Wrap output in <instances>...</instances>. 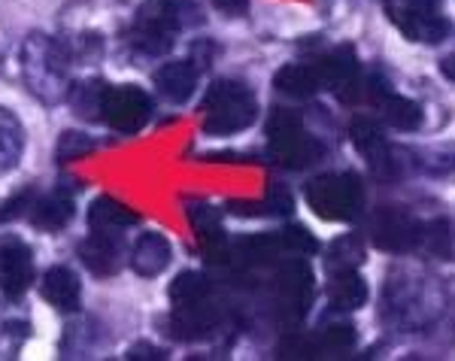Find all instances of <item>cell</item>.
<instances>
[{"mask_svg": "<svg viewBox=\"0 0 455 361\" xmlns=\"http://www.w3.org/2000/svg\"><path fill=\"white\" fill-rule=\"evenodd\" d=\"M70 55L61 40L31 34L21 46V83L40 103H61L70 94Z\"/></svg>", "mask_w": 455, "mask_h": 361, "instance_id": "cell-1", "label": "cell"}, {"mask_svg": "<svg viewBox=\"0 0 455 361\" xmlns=\"http://www.w3.org/2000/svg\"><path fill=\"white\" fill-rule=\"evenodd\" d=\"M124 12V0H76L68 6L64 25V49L73 58H98L104 52L109 28L119 25Z\"/></svg>", "mask_w": 455, "mask_h": 361, "instance_id": "cell-2", "label": "cell"}, {"mask_svg": "<svg viewBox=\"0 0 455 361\" xmlns=\"http://www.w3.org/2000/svg\"><path fill=\"white\" fill-rule=\"evenodd\" d=\"M259 116V103L246 85L234 79H219L204 98V128L210 134H237Z\"/></svg>", "mask_w": 455, "mask_h": 361, "instance_id": "cell-3", "label": "cell"}, {"mask_svg": "<svg viewBox=\"0 0 455 361\" xmlns=\"http://www.w3.org/2000/svg\"><path fill=\"white\" fill-rule=\"evenodd\" d=\"M182 4L180 0H152L143 6L140 16L128 28V46L137 55H164L173 46V36L182 28Z\"/></svg>", "mask_w": 455, "mask_h": 361, "instance_id": "cell-4", "label": "cell"}, {"mask_svg": "<svg viewBox=\"0 0 455 361\" xmlns=\"http://www.w3.org/2000/svg\"><path fill=\"white\" fill-rule=\"evenodd\" d=\"M307 204L319 219H328V222H349V219L358 216L362 210V189H358V180L349 173H325L315 176V180L307 186Z\"/></svg>", "mask_w": 455, "mask_h": 361, "instance_id": "cell-5", "label": "cell"}, {"mask_svg": "<svg viewBox=\"0 0 455 361\" xmlns=\"http://www.w3.org/2000/svg\"><path fill=\"white\" fill-rule=\"evenodd\" d=\"M386 12L403 36L416 43H440L450 34V21L443 16L440 0H386Z\"/></svg>", "mask_w": 455, "mask_h": 361, "instance_id": "cell-6", "label": "cell"}, {"mask_svg": "<svg viewBox=\"0 0 455 361\" xmlns=\"http://www.w3.org/2000/svg\"><path fill=\"white\" fill-rule=\"evenodd\" d=\"M104 119L116 134H137L152 119V98L137 85H113L104 94Z\"/></svg>", "mask_w": 455, "mask_h": 361, "instance_id": "cell-7", "label": "cell"}, {"mask_svg": "<svg viewBox=\"0 0 455 361\" xmlns=\"http://www.w3.org/2000/svg\"><path fill=\"white\" fill-rule=\"evenodd\" d=\"M34 279V255L31 246L16 237L0 243V292L6 298H21Z\"/></svg>", "mask_w": 455, "mask_h": 361, "instance_id": "cell-8", "label": "cell"}, {"mask_svg": "<svg viewBox=\"0 0 455 361\" xmlns=\"http://www.w3.org/2000/svg\"><path fill=\"white\" fill-rule=\"evenodd\" d=\"M122 234L109 231H92L79 243V258L94 277H113L122 268Z\"/></svg>", "mask_w": 455, "mask_h": 361, "instance_id": "cell-9", "label": "cell"}, {"mask_svg": "<svg viewBox=\"0 0 455 361\" xmlns=\"http://www.w3.org/2000/svg\"><path fill=\"white\" fill-rule=\"evenodd\" d=\"M28 216H31V225L40 228V231H61L68 228L73 219V191L58 186L49 195H43L40 201H31L28 206Z\"/></svg>", "mask_w": 455, "mask_h": 361, "instance_id": "cell-10", "label": "cell"}, {"mask_svg": "<svg viewBox=\"0 0 455 361\" xmlns=\"http://www.w3.org/2000/svg\"><path fill=\"white\" fill-rule=\"evenodd\" d=\"M171 258H173L171 240H167L164 234L149 231L134 243V249H131V268H134V274L152 279V277L164 274Z\"/></svg>", "mask_w": 455, "mask_h": 361, "instance_id": "cell-11", "label": "cell"}, {"mask_svg": "<svg viewBox=\"0 0 455 361\" xmlns=\"http://www.w3.org/2000/svg\"><path fill=\"white\" fill-rule=\"evenodd\" d=\"M212 328H216V313L207 307V301H201V304L173 307L171 334L176 341H201V337L212 334Z\"/></svg>", "mask_w": 455, "mask_h": 361, "instance_id": "cell-12", "label": "cell"}, {"mask_svg": "<svg viewBox=\"0 0 455 361\" xmlns=\"http://www.w3.org/2000/svg\"><path fill=\"white\" fill-rule=\"evenodd\" d=\"M156 88L171 103H186L197 88V68L192 61H167L156 73Z\"/></svg>", "mask_w": 455, "mask_h": 361, "instance_id": "cell-13", "label": "cell"}, {"mask_svg": "<svg viewBox=\"0 0 455 361\" xmlns=\"http://www.w3.org/2000/svg\"><path fill=\"white\" fill-rule=\"evenodd\" d=\"M43 298H46L58 313H73V309L79 307V298H83L79 277L73 274L70 268H52L43 277Z\"/></svg>", "mask_w": 455, "mask_h": 361, "instance_id": "cell-14", "label": "cell"}, {"mask_svg": "<svg viewBox=\"0 0 455 361\" xmlns=\"http://www.w3.org/2000/svg\"><path fill=\"white\" fill-rule=\"evenodd\" d=\"M274 85L280 88L285 98L304 100V98H313L325 83H322L319 64H285V68L276 73Z\"/></svg>", "mask_w": 455, "mask_h": 361, "instance_id": "cell-15", "label": "cell"}, {"mask_svg": "<svg viewBox=\"0 0 455 361\" xmlns=\"http://www.w3.org/2000/svg\"><path fill=\"white\" fill-rule=\"evenodd\" d=\"M419 240V225L410 222L401 213H386L377 225V246L379 249H392V253H401V249H410Z\"/></svg>", "mask_w": 455, "mask_h": 361, "instance_id": "cell-16", "label": "cell"}, {"mask_svg": "<svg viewBox=\"0 0 455 361\" xmlns=\"http://www.w3.org/2000/svg\"><path fill=\"white\" fill-rule=\"evenodd\" d=\"M137 222V216L128 210L124 204H119L116 197H98L88 210V225L92 231H109V234H122L124 228H131Z\"/></svg>", "mask_w": 455, "mask_h": 361, "instance_id": "cell-17", "label": "cell"}, {"mask_svg": "<svg viewBox=\"0 0 455 361\" xmlns=\"http://www.w3.org/2000/svg\"><path fill=\"white\" fill-rule=\"evenodd\" d=\"M21 152H25V128L12 109L0 107V173H10L19 164Z\"/></svg>", "mask_w": 455, "mask_h": 361, "instance_id": "cell-18", "label": "cell"}, {"mask_svg": "<svg viewBox=\"0 0 455 361\" xmlns=\"http://www.w3.org/2000/svg\"><path fill=\"white\" fill-rule=\"evenodd\" d=\"M328 301L334 309H358L368 301V285L355 270H340L328 285Z\"/></svg>", "mask_w": 455, "mask_h": 361, "instance_id": "cell-19", "label": "cell"}, {"mask_svg": "<svg viewBox=\"0 0 455 361\" xmlns=\"http://www.w3.org/2000/svg\"><path fill=\"white\" fill-rule=\"evenodd\" d=\"M379 107H383V119L398 131H416L422 124V107L407 98H398L392 92L379 94Z\"/></svg>", "mask_w": 455, "mask_h": 361, "instance_id": "cell-20", "label": "cell"}, {"mask_svg": "<svg viewBox=\"0 0 455 361\" xmlns=\"http://www.w3.org/2000/svg\"><path fill=\"white\" fill-rule=\"evenodd\" d=\"M210 298V283L204 274H195V270H182L180 277L171 283V301L173 307H186V304H201V301Z\"/></svg>", "mask_w": 455, "mask_h": 361, "instance_id": "cell-21", "label": "cell"}, {"mask_svg": "<svg viewBox=\"0 0 455 361\" xmlns=\"http://www.w3.org/2000/svg\"><path fill=\"white\" fill-rule=\"evenodd\" d=\"M352 143H355V149L362 152L364 158H371L373 167H377L379 161H386V140L373 122L358 119L355 124H352Z\"/></svg>", "mask_w": 455, "mask_h": 361, "instance_id": "cell-22", "label": "cell"}, {"mask_svg": "<svg viewBox=\"0 0 455 361\" xmlns=\"http://www.w3.org/2000/svg\"><path fill=\"white\" fill-rule=\"evenodd\" d=\"M104 94L107 85L100 83H83V85H70V103L83 119H100V109H104Z\"/></svg>", "mask_w": 455, "mask_h": 361, "instance_id": "cell-23", "label": "cell"}, {"mask_svg": "<svg viewBox=\"0 0 455 361\" xmlns=\"http://www.w3.org/2000/svg\"><path fill=\"white\" fill-rule=\"evenodd\" d=\"M280 243L285 249H291V253H304V255L319 253V240H315L304 225H289L280 234Z\"/></svg>", "mask_w": 455, "mask_h": 361, "instance_id": "cell-24", "label": "cell"}, {"mask_svg": "<svg viewBox=\"0 0 455 361\" xmlns=\"http://www.w3.org/2000/svg\"><path fill=\"white\" fill-rule=\"evenodd\" d=\"M280 246H283L280 237H249L240 243V255H243L246 261H270Z\"/></svg>", "mask_w": 455, "mask_h": 361, "instance_id": "cell-25", "label": "cell"}, {"mask_svg": "<svg viewBox=\"0 0 455 361\" xmlns=\"http://www.w3.org/2000/svg\"><path fill=\"white\" fill-rule=\"evenodd\" d=\"M264 210L274 213V216H285V213L295 210V197H291V191H285L283 186H274L267 191V197H264Z\"/></svg>", "mask_w": 455, "mask_h": 361, "instance_id": "cell-26", "label": "cell"}, {"mask_svg": "<svg viewBox=\"0 0 455 361\" xmlns=\"http://www.w3.org/2000/svg\"><path fill=\"white\" fill-rule=\"evenodd\" d=\"M92 149L94 146L88 143L83 134H64L61 146H58V161H73V158H79V155H85Z\"/></svg>", "mask_w": 455, "mask_h": 361, "instance_id": "cell-27", "label": "cell"}, {"mask_svg": "<svg viewBox=\"0 0 455 361\" xmlns=\"http://www.w3.org/2000/svg\"><path fill=\"white\" fill-rule=\"evenodd\" d=\"M31 201H34V191H21V195L10 197L6 204H0V225L12 222V219H19V216H25L28 206H31Z\"/></svg>", "mask_w": 455, "mask_h": 361, "instance_id": "cell-28", "label": "cell"}, {"mask_svg": "<svg viewBox=\"0 0 455 361\" xmlns=\"http://www.w3.org/2000/svg\"><path fill=\"white\" fill-rule=\"evenodd\" d=\"M352 341H355V334H352L349 325H331L322 334V346L331 352H340V349H349Z\"/></svg>", "mask_w": 455, "mask_h": 361, "instance_id": "cell-29", "label": "cell"}, {"mask_svg": "<svg viewBox=\"0 0 455 361\" xmlns=\"http://www.w3.org/2000/svg\"><path fill=\"white\" fill-rule=\"evenodd\" d=\"M431 249L440 255H450V228H446V222H437L431 225Z\"/></svg>", "mask_w": 455, "mask_h": 361, "instance_id": "cell-30", "label": "cell"}, {"mask_svg": "<svg viewBox=\"0 0 455 361\" xmlns=\"http://www.w3.org/2000/svg\"><path fill=\"white\" fill-rule=\"evenodd\" d=\"M128 358H164V352L156 349L152 343H140V346H134V349L128 352Z\"/></svg>", "mask_w": 455, "mask_h": 361, "instance_id": "cell-31", "label": "cell"}, {"mask_svg": "<svg viewBox=\"0 0 455 361\" xmlns=\"http://www.w3.org/2000/svg\"><path fill=\"white\" fill-rule=\"evenodd\" d=\"M212 4H216L219 10L231 12V16H237V12H243V10H246V0H212Z\"/></svg>", "mask_w": 455, "mask_h": 361, "instance_id": "cell-32", "label": "cell"}, {"mask_svg": "<svg viewBox=\"0 0 455 361\" xmlns=\"http://www.w3.org/2000/svg\"><path fill=\"white\" fill-rule=\"evenodd\" d=\"M440 70H443V76H446V79H452V83H455V52H452V55H446V58H443Z\"/></svg>", "mask_w": 455, "mask_h": 361, "instance_id": "cell-33", "label": "cell"}]
</instances>
